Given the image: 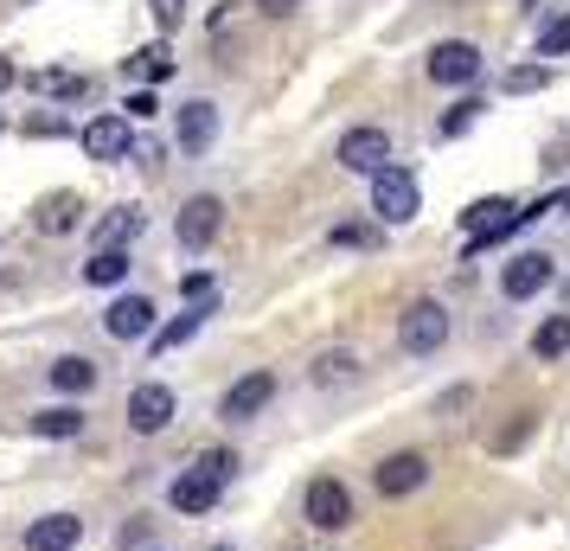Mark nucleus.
Segmentation results:
<instances>
[{"label":"nucleus","mask_w":570,"mask_h":551,"mask_svg":"<svg viewBox=\"0 0 570 551\" xmlns=\"http://www.w3.org/2000/svg\"><path fill=\"white\" fill-rule=\"evenodd\" d=\"M308 525L314 532H346V525H353V494H346V481H334V474L308 481Z\"/></svg>","instance_id":"nucleus-7"},{"label":"nucleus","mask_w":570,"mask_h":551,"mask_svg":"<svg viewBox=\"0 0 570 551\" xmlns=\"http://www.w3.org/2000/svg\"><path fill=\"white\" fill-rule=\"evenodd\" d=\"M385 160H391V135L385 129H372V122H365V129L340 135V167H346V174H379Z\"/></svg>","instance_id":"nucleus-8"},{"label":"nucleus","mask_w":570,"mask_h":551,"mask_svg":"<svg viewBox=\"0 0 570 551\" xmlns=\"http://www.w3.org/2000/svg\"><path fill=\"white\" fill-rule=\"evenodd\" d=\"M423 71H430V83H474V71H481V52H474L468 39H442V46H430Z\"/></svg>","instance_id":"nucleus-9"},{"label":"nucleus","mask_w":570,"mask_h":551,"mask_svg":"<svg viewBox=\"0 0 570 551\" xmlns=\"http://www.w3.org/2000/svg\"><path fill=\"white\" fill-rule=\"evenodd\" d=\"M180 295H186V308H218V283H212L206 269H186Z\"/></svg>","instance_id":"nucleus-26"},{"label":"nucleus","mask_w":570,"mask_h":551,"mask_svg":"<svg viewBox=\"0 0 570 551\" xmlns=\"http://www.w3.org/2000/svg\"><path fill=\"white\" fill-rule=\"evenodd\" d=\"M558 206H564V211H570V193H558Z\"/></svg>","instance_id":"nucleus-38"},{"label":"nucleus","mask_w":570,"mask_h":551,"mask_svg":"<svg viewBox=\"0 0 570 551\" xmlns=\"http://www.w3.org/2000/svg\"><path fill=\"white\" fill-rule=\"evenodd\" d=\"M250 7H257L263 20H288V13H295V7H302V0H250Z\"/></svg>","instance_id":"nucleus-33"},{"label":"nucleus","mask_w":570,"mask_h":551,"mask_svg":"<svg viewBox=\"0 0 570 551\" xmlns=\"http://www.w3.org/2000/svg\"><path fill=\"white\" fill-rule=\"evenodd\" d=\"M27 135H71V122H65V116H32Z\"/></svg>","instance_id":"nucleus-34"},{"label":"nucleus","mask_w":570,"mask_h":551,"mask_svg":"<svg viewBox=\"0 0 570 551\" xmlns=\"http://www.w3.org/2000/svg\"><path fill=\"white\" fill-rule=\"evenodd\" d=\"M32 225H39L46 237L78 232V225H83V199H78V193H46V199H39V211H32Z\"/></svg>","instance_id":"nucleus-16"},{"label":"nucleus","mask_w":570,"mask_h":551,"mask_svg":"<svg viewBox=\"0 0 570 551\" xmlns=\"http://www.w3.org/2000/svg\"><path fill=\"white\" fill-rule=\"evenodd\" d=\"M52 385H58V392H71V397H78V392H90V385H97V366L71 353V360H58V366H52Z\"/></svg>","instance_id":"nucleus-25"},{"label":"nucleus","mask_w":570,"mask_h":551,"mask_svg":"<svg viewBox=\"0 0 570 551\" xmlns=\"http://www.w3.org/2000/svg\"><path fill=\"white\" fill-rule=\"evenodd\" d=\"M269 397H276V372H244L232 392H225L218 417H225V423H250V417L263 411V404H269Z\"/></svg>","instance_id":"nucleus-10"},{"label":"nucleus","mask_w":570,"mask_h":551,"mask_svg":"<svg viewBox=\"0 0 570 551\" xmlns=\"http://www.w3.org/2000/svg\"><path fill=\"white\" fill-rule=\"evenodd\" d=\"M544 83H551L544 65H513V71H507V90H513V97H532V90H544Z\"/></svg>","instance_id":"nucleus-27"},{"label":"nucleus","mask_w":570,"mask_h":551,"mask_svg":"<svg viewBox=\"0 0 570 551\" xmlns=\"http://www.w3.org/2000/svg\"><path fill=\"white\" fill-rule=\"evenodd\" d=\"M129 78L167 83V78H174V52H167V46H148V52H135V58H129Z\"/></svg>","instance_id":"nucleus-24"},{"label":"nucleus","mask_w":570,"mask_h":551,"mask_svg":"<svg viewBox=\"0 0 570 551\" xmlns=\"http://www.w3.org/2000/svg\"><path fill=\"white\" fill-rule=\"evenodd\" d=\"M206 321H212V308H186V315H174L167 327H155V334H148V346H155V353H167V346H186L199 327H206Z\"/></svg>","instance_id":"nucleus-18"},{"label":"nucleus","mask_w":570,"mask_h":551,"mask_svg":"<svg viewBox=\"0 0 570 551\" xmlns=\"http://www.w3.org/2000/svg\"><path fill=\"white\" fill-rule=\"evenodd\" d=\"M7 78H13V65H7V58H0V90H7Z\"/></svg>","instance_id":"nucleus-37"},{"label":"nucleus","mask_w":570,"mask_h":551,"mask_svg":"<svg viewBox=\"0 0 570 551\" xmlns=\"http://www.w3.org/2000/svg\"><path fill=\"white\" fill-rule=\"evenodd\" d=\"M32 90H46V97H83V78H71V71H39Z\"/></svg>","instance_id":"nucleus-29"},{"label":"nucleus","mask_w":570,"mask_h":551,"mask_svg":"<svg viewBox=\"0 0 570 551\" xmlns=\"http://www.w3.org/2000/svg\"><path fill=\"white\" fill-rule=\"evenodd\" d=\"M129 116H135V122H141V116H155V97H148V90H135V97H129Z\"/></svg>","instance_id":"nucleus-36"},{"label":"nucleus","mask_w":570,"mask_h":551,"mask_svg":"<svg viewBox=\"0 0 570 551\" xmlns=\"http://www.w3.org/2000/svg\"><path fill=\"white\" fill-rule=\"evenodd\" d=\"M372 211H379L385 225H411L416 211H423V186H416L411 167L385 160V167L372 174Z\"/></svg>","instance_id":"nucleus-1"},{"label":"nucleus","mask_w":570,"mask_h":551,"mask_svg":"<svg viewBox=\"0 0 570 551\" xmlns=\"http://www.w3.org/2000/svg\"><path fill=\"white\" fill-rule=\"evenodd\" d=\"M225 232V206L212 199V193H193L174 218V237H180V250H212V237Z\"/></svg>","instance_id":"nucleus-5"},{"label":"nucleus","mask_w":570,"mask_h":551,"mask_svg":"<svg viewBox=\"0 0 570 551\" xmlns=\"http://www.w3.org/2000/svg\"><path fill=\"white\" fill-rule=\"evenodd\" d=\"M474 109H481V104H474V97H468V104H455V109H449V116H442V141H455V135H462L468 122H474Z\"/></svg>","instance_id":"nucleus-31"},{"label":"nucleus","mask_w":570,"mask_h":551,"mask_svg":"<svg viewBox=\"0 0 570 551\" xmlns=\"http://www.w3.org/2000/svg\"><path fill=\"white\" fill-rule=\"evenodd\" d=\"M104 327H109V341H148L155 334V302L148 295H116Z\"/></svg>","instance_id":"nucleus-11"},{"label":"nucleus","mask_w":570,"mask_h":551,"mask_svg":"<svg viewBox=\"0 0 570 551\" xmlns=\"http://www.w3.org/2000/svg\"><path fill=\"white\" fill-rule=\"evenodd\" d=\"M32 436H58V443H71V436H83V411H71V404L32 411Z\"/></svg>","instance_id":"nucleus-20"},{"label":"nucleus","mask_w":570,"mask_h":551,"mask_svg":"<svg viewBox=\"0 0 570 551\" xmlns=\"http://www.w3.org/2000/svg\"><path fill=\"white\" fill-rule=\"evenodd\" d=\"M519 232V206L513 199H474L462 211V244L468 250H488V244H507Z\"/></svg>","instance_id":"nucleus-2"},{"label":"nucleus","mask_w":570,"mask_h":551,"mask_svg":"<svg viewBox=\"0 0 570 551\" xmlns=\"http://www.w3.org/2000/svg\"><path fill=\"white\" fill-rule=\"evenodd\" d=\"M570 353V308L564 315H544L539 334H532V360H564Z\"/></svg>","instance_id":"nucleus-19"},{"label":"nucleus","mask_w":570,"mask_h":551,"mask_svg":"<svg viewBox=\"0 0 570 551\" xmlns=\"http://www.w3.org/2000/svg\"><path fill=\"white\" fill-rule=\"evenodd\" d=\"M218 494H225V488H218L206 469H186L180 481L167 488V506H174V513H212V506H218Z\"/></svg>","instance_id":"nucleus-14"},{"label":"nucleus","mask_w":570,"mask_h":551,"mask_svg":"<svg viewBox=\"0 0 570 551\" xmlns=\"http://www.w3.org/2000/svg\"><path fill=\"white\" fill-rule=\"evenodd\" d=\"M570 52V20H558V27L539 32V58H564Z\"/></svg>","instance_id":"nucleus-30"},{"label":"nucleus","mask_w":570,"mask_h":551,"mask_svg":"<svg viewBox=\"0 0 570 551\" xmlns=\"http://www.w3.org/2000/svg\"><path fill=\"white\" fill-rule=\"evenodd\" d=\"M218 141V109L212 104H180V148L186 155H206Z\"/></svg>","instance_id":"nucleus-17"},{"label":"nucleus","mask_w":570,"mask_h":551,"mask_svg":"<svg viewBox=\"0 0 570 551\" xmlns=\"http://www.w3.org/2000/svg\"><path fill=\"white\" fill-rule=\"evenodd\" d=\"M148 13H155V27H160V32H174L186 7H180V0H148Z\"/></svg>","instance_id":"nucleus-32"},{"label":"nucleus","mask_w":570,"mask_h":551,"mask_svg":"<svg viewBox=\"0 0 570 551\" xmlns=\"http://www.w3.org/2000/svg\"><path fill=\"white\" fill-rule=\"evenodd\" d=\"M430 481V455L423 449H397V455H385L379 469H372V488L385 500H404V494H416Z\"/></svg>","instance_id":"nucleus-6"},{"label":"nucleus","mask_w":570,"mask_h":551,"mask_svg":"<svg viewBox=\"0 0 570 551\" xmlns=\"http://www.w3.org/2000/svg\"><path fill=\"white\" fill-rule=\"evenodd\" d=\"M129 269H135L129 250H97V257L83 263V283H90V289H116V283H122Z\"/></svg>","instance_id":"nucleus-22"},{"label":"nucleus","mask_w":570,"mask_h":551,"mask_svg":"<svg viewBox=\"0 0 570 551\" xmlns=\"http://www.w3.org/2000/svg\"><path fill=\"white\" fill-rule=\"evenodd\" d=\"M135 232H141V211H135V206H116L104 225H97V250H129Z\"/></svg>","instance_id":"nucleus-21"},{"label":"nucleus","mask_w":570,"mask_h":551,"mask_svg":"<svg viewBox=\"0 0 570 551\" xmlns=\"http://www.w3.org/2000/svg\"><path fill=\"white\" fill-rule=\"evenodd\" d=\"M525 7H539V0H525Z\"/></svg>","instance_id":"nucleus-39"},{"label":"nucleus","mask_w":570,"mask_h":551,"mask_svg":"<svg viewBox=\"0 0 570 551\" xmlns=\"http://www.w3.org/2000/svg\"><path fill=\"white\" fill-rule=\"evenodd\" d=\"M544 283H551V257H544V250H519V257L500 269V289H507V302H532Z\"/></svg>","instance_id":"nucleus-13"},{"label":"nucleus","mask_w":570,"mask_h":551,"mask_svg":"<svg viewBox=\"0 0 570 551\" xmlns=\"http://www.w3.org/2000/svg\"><path fill=\"white\" fill-rule=\"evenodd\" d=\"M174 411H180V397L167 392L160 378H148V385H135L129 392V411H122V417H129L135 436H160V430L174 423Z\"/></svg>","instance_id":"nucleus-4"},{"label":"nucleus","mask_w":570,"mask_h":551,"mask_svg":"<svg viewBox=\"0 0 570 551\" xmlns=\"http://www.w3.org/2000/svg\"><path fill=\"white\" fill-rule=\"evenodd\" d=\"M397 346L416 353V360H423V353H442V346H449V308H442V302H411L404 321H397Z\"/></svg>","instance_id":"nucleus-3"},{"label":"nucleus","mask_w":570,"mask_h":551,"mask_svg":"<svg viewBox=\"0 0 570 551\" xmlns=\"http://www.w3.org/2000/svg\"><path fill=\"white\" fill-rule=\"evenodd\" d=\"M353 372H360V360H353L346 346H334V353H321V360L308 366V378H314V385H346Z\"/></svg>","instance_id":"nucleus-23"},{"label":"nucleus","mask_w":570,"mask_h":551,"mask_svg":"<svg viewBox=\"0 0 570 551\" xmlns=\"http://www.w3.org/2000/svg\"><path fill=\"white\" fill-rule=\"evenodd\" d=\"M334 244H365V250H372V244H379V232H365V225H340Z\"/></svg>","instance_id":"nucleus-35"},{"label":"nucleus","mask_w":570,"mask_h":551,"mask_svg":"<svg viewBox=\"0 0 570 551\" xmlns=\"http://www.w3.org/2000/svg\"><path fill=\"white\" fill-rule=\"evenodd\" d=\"M193 469H206L212 481H218V488H225V481H232V474H237V449H206V455H199V462H193Z\"/></svg>","instance_id":"nucleus-28"},{"label":"nucleus","mask_w":570,"mask_h":551,"mask_svg":"<svg viewBox=\"0 0 570 551\" xmlns=\"http://www.w3.org/2000/svg\"><path fill=\"white\" fill-rule=\"evenodd\" d=\"M78 539H83L78 513H46V520L27 525V551H71Z\"/></svg>","instance_id":"nucleus-15"},{"label":"nucleus","mask_w":570,"mask_h":551,"mask_svg":"<svg viewBox=\"0 0 570 551\" xmlns=\"http://www.w3.org/2000/svg\"><path fill=\"white\" fill-rule=\"evenodd\" d=\"M135 148V129H129V116H97V122H83V155L90 160H122Z\"/></svg>","instance_id":"nucleus-12"}]
</instances>
